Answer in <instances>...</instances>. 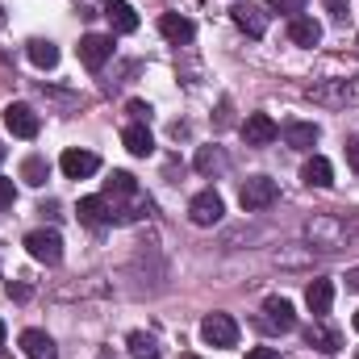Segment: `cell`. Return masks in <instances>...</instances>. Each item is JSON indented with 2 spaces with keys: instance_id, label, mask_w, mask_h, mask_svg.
I'll return each mask as SVG.
<instances>
[{
  "instance_id": "6da1fadb",
  "label": "cell",
  "mask_w": 359,
  "mask_h": 359,
  "mask_svg": "<svg viewBox=\"0 0 359 359\" xmlns=\"http://www.w3.org/2000/svg\"><path fill=\"white\" fill-rule=\"evenodd\" d=\"M201 339H205L209 347H238V322H234L230 313H205Z\"/></svg>"
},
{
  "instance_id": "7a4b0ae2",
  "label": "cell",
  "mask_w": 359,
  "mask_h": 359,
  "mask_svg": "<svg viewBox=\"0 0 359 359\" xmlns=\"http://www.w3.org/2000/svg\"><path fill=\"white\" fill-rule=\"evenodd\" d=\"M276 196H280V188H276V180H268V176H251L238 188V201H243L247 213H259V209L276 205Z\"/></svg>"
},
{
  "instance_id": "3957f363",
  "label": "cell",
  "mask_w": 359,
  "mask_h": 359,
  "mask_svg": "<svg viewBox=\"0 0 359 359\" xmlns=\"http://www.w3.org/2000/svg\"><path fill=\"white\" fill-rule=\"evenodd\" d=\"M25 251H29L38 264L55 268V264L63 259V238H59V230H34V234H25Z\"/></svg>"
},
{
  "instance_id": "277c9868",
  "label": "cell",
  "mask_w": 359,
  "mask_h": 359,
  "mask_svg": "<svg viewBox=\"0 0 359 359\" xmlns=\"http://www.w3.org/2000/svg\"><path fill=\"white\" fill-rule=\"evenodd\" d=\"M222 213H226V201H222L213 188H205V192H196V196L188 201V217H192V226H217Z\"/></svg>"
},
{
  "instance_id": "5b68a950",
  "label": "cell",
  "mask_w": 359,
  "mask_h": 359,
  "mask_svg": "<svg viewBox=\"0 0 359 359\" xmlns=\"http://www.w3.org/2000/svg\"><path fill=\"white\" fill-rule=\"evenodd\" d=\"M109 55H113V38L109 34H84L80 38V63L88 72H100L109 63Z\"/></svg>"
},
{
  "instance_id": "8992f818",
  "label": "cell",
  "mask_w": 359,
  "mask_h": 359,
  "mask_svg": "<svg viewBox=\"0 0 359 359\" xmlns=\"http://www.w3.org/2000/svg\"><path fill=\"white\" fill-rule=\"evenodd\" d=\"M4 126H8V134H17V138H38V126H42V121H38V113H34L29 104L17 100V104L4 109Z\"/></svg>"
},
{
  "instance_id": "52a82bcc",
  "label": "cell",
  "mask_w": 359,
  "mask_h": 359,
  "mask_svg": "<svg viewBox=\"0 0 359 359\" xmlns=\"http://www.w3.org/2000/svg\"><path fill=\"white\" fill-rule=\"evenodd\" d=\"M264 326L268 330H280V334H288L297 326V313H292V301L288 297H268L264 301Z\"/></svg>"
},
{
  "instance_id": "ba28073f",
  "label": "cell",
  "mask_w": 359,
  "mask_h": 359,
  "mask_svg": "<svg viewBox=\"0 0 359 359\" xmlns=\"http://www.w3.org/2000/svg\"><path fill=\"white\" fill-rule=\"evenodd\" d=\"M59 168H63V176L67 180H88V176H96L100 172V159L92 155V151H63V159H59Z\"/></svg>"
},
{
  "instance_id": "9c48e42d",
  "label": "cell",
  "mask_w": 359,
  "mask_h": 359,
  "mask_svg": "<svg viewBox=\"0 0 359 359\" xmlns=\"http://www.w3.org/2000/svg\"><path fill=\"white\" fill-rule=\"evenodd\" d=\"M243 138H247V147H268V142L280 138V126L271 121L268 113H251L243 121Z\"/></svg>"
},
{
  "instance_id": "30bf717a",
  "label": "cell",
  "mask_w": 359,
  "mask_h": 359,
  "mask_svg": "<svg viewBox=\"0 0 359 359\" xmlns=\"http://www.w3.org/2000/svg\"><path fill=\"white\" fill-rule=\"evenodd\" d=\"M230 17H234V25H238L247 38H264V34H268V13L255 8V4H234Z\"/></svg>"
},
{
  "instance_id": "8fae6325",
  "label": "cell",
  "mask_w": 359,
  "mask_h": 359,
  "mask_svg": "<svg viewBox=\"0 0 359 359\" xmlns=\"http://www.w3.org/2000/svg\"><path fill=\"white\" fill-rule=\"evenodd\" d=\"M17 343H21L25 359H59V347H55V339L46 330H21Z\"/></svg>"
},
{
  "instance_id": "7c38bea8",
  "label": "cell",
  "mask_w": 359,
  "mask_h": 359,
  "mask_svg": "<svg viewBox=\"0 0 359 359\" xmlns=\"http://www.w3.org/2000/svg\"><path fill=\"white\" fill-rule=\"evenodd\" d=\"M305 305H309L313 318H326L330 305H334V280H309V288H305Z\"/></svg>"
},
{
  "instance_id": "4fadbf2b",
  "label": "cell",
  "mask_w": 359,
  "mask_h": 359,
  "mask_svg": "<svg viewBox=\"0 0 359 359\" xmlns=\"http://www.w3.org/2000/svg\"><path fill=\"white\" fill-rule=\"evenodd\" d=\"M159 34H163L168 42H192V38H196V25H192V17H184V13H163V17H159Z\"/></svg>"
},
{
  "instance_id": "5bb4252c",
  "label": "cell",
  "mask_w": 359,
  "mask_h": 359,
  "mask_svg": "<svg viewBox=\"0 0 359 359\" xmlns=\"http://www.w3.org/2000/svg\"><path fill=\"white\" fill-rule=\"evenodd\" d=\"M76 217H80L84 226H92V230H100V226H109V222H113V213H109V201H104V196H84V201L76 205Z\"/></svg>"
},
{
  "instance_id": "9a60e30c",
  "label": "cell",
  "mask_w": 359,
  "mask_h": 359,
  "mask_svg": "<svg viewBox=\"0 0 359 359\" xmlns=\"http://www.w3.org/2000/svg\"><path fill=\"white\" fill-rule=\"evenodd\" d=\"M104 17H109L113 34H134V29H138V13H134V4H126V0H109V4H104Z\"/></svg>"
},
{
  "instance_id": "2e32d148",
  "label": "cell",
  "mask_w": 359,
  "mask_h": 359,
  "mask_svg": "<svg viewBox=\"0 0 359 359\" xmlns=\"http://www.w3.org/2000/svg\"><path fill=\"white\" fill-rule=\"evenodd\" d=\"M318 138H322V130H318L313 121H288V126H284V142H288L292 151H313Z\"/></svg>"
},
{
  "instance_id": "e0dca14e",
  "label": "cell",
  "mask_w": 359,
  "mask_h": 359,
  "mask_svg": "<svg viewBox=\"0 0 359 359\" xmlns=\"http://www.w3.org/2000/svg\"><path fill=\"white\" fill-rule=\"evenodd\" d=\"M121 142H126V151H130V155H138V159H147V155L155 151V138H151V130H147L142 121L126 126V130H121Z\"/></svg>"
},
{
  "instance_id": "ac0fdd59",
  "label": "cell",
  "mask_w": 359,
  "mask_h": 359,
  "mask_svg": "<svg viewBox=\"0 0 359 359\" xmlns=\"http://www.w3.org/2000/svg\"><path fill=\"white\" fill-rule=\"evenodd\" d=\"M288 38H292V46H318L322 42V25L313 17H292L288 21Z\"/></svg>"
},
{
  "instance_id": "d6986e66",
  "label": "cell",
  "mask_w": 359,
  "mask_h": 359,
  "mask_svg": "<svg viewBox=\"0 0 359 359\" xmlns=\"http://www.w3.org/2000/svg\"><path fill=\"white\" fill-rule=\"evenodd\" d=\"M301 180H305L309 188H330V184H334V168H330V159L313 155V159L301 168Z\"/></svg>"
},
{
  "instance_id": "ffe728a7",
  "label": "cell",
  "mask_w": 359,
  "mask_h": 359,
  "mask_svg": "<svg viewBox=\"0 0 359 359\" xmlns=\"http://www.w3.org/2000/svg\"><path fill=\"white\" fill-rule=\"evenodd\" d=\"M29 63L42 67V72L59 67V46H55L50 38H34V42H29Z\"/></svg>"
},
{
  "instance_id": "44dd1931",
  "label": "cell",
  "mask_w": 359,
  "mask_h": 359,
  "mask_svg": "<svg viewBox=\"0 0 359 359\" xmlns=\"http://www.w3.org/2000/svg\"><path fill=\"white\" fill-rule=\"evenodd\" d=\"M21 180H25L29 188H42V184L50 180V163H46L42 155H29V159L21 163Z\"/></svg>"
},
{
  "instance_id": "7402d4cb",
  "label": "cell",
  "mask_w": 359,
  "mask_h": 359,
  "mask_svg": "<svg viewBox=\"0 0 359 359\" xmlns=\"http://www.w3.org/2000/svg\"><path fill=\"white\" fill-rule=\"evenodd\" d=\"M138 192V180L130 176V172H113V176L104 180V201H113V196H134Z\"/></svg>"
},
{
  "instance_id": "603a6c76",
  "label": "cell",
  "mask_w": 359,
  "mask_h": 359,
  "mask_svg": "<svg viewBox=\"0 0 359 359\" xmlns=\"http://www.w3.org/2000/svg\"><path fill=\"white\" fill-rule=\"evenodd\" d=\"M130 359H163V351H159V343H155L151 334L134 330V334H130Z\"/></svg>"
},
{
  "instance_id": "cb8c5ba5",
  "label": "cell",
  "mask_w": 359,
  "mask_h": 359,
  "mask_svg": "<svg viewBox=\"0 0 359 359\" xmlns=\"http://www.w3.org/2000/svg\"><path fill=\"white\" fill-rule=\"evenodd\" d=\"M305 339H309V347H318V351H339V334L334 330H326V326H309L305 330Z\"/></svg>"
},
{
  "instance_id": "d4e9b609",
  "label": "cell",
  "mask_w": 359,
  "mask_h": 359,
  "mask_svg": "<svg viewBox=\"0 0 359 359\" xmlns=\"http://www.w3.org/2000/svg\"><path fill=\"white\" fill-rule=\"evenodd\" d=\"M222 163H226V159H222V151H217V147H205V151L196 155V172H205V176H209V172H217Z\"/></svg>"
},
{
  "instance_id": "484cf974",
  "label": "cell",
  "mask_w": 359,
  "mask_h": 359,
  "mask_svg": "<svg viewBox=\"0 0 359 359\" xmlns=\"http://www.w3.org/2000/svg\"><path fill=\"white\" fill-rule=\"evenodd\" d=\"M126 113H130L134 121H142V126H147V117H151V104H147V100H130V104H126Z\"/></svg>"
},
{
  "instance_id": "4316f807",
  "label": "cell",
  "mask_w": 359,
  "mask_h": 359,
  "mask_svg": "<svg viewBox=\"0 0 359 359\" xmlns=\"http://www.w3.org/2000/svg\"><path fill=\"white\" fill-rule=\"evenodd\" d=\"M13 201H17V188H13V180L0 176V209H13Z\"/></svg>"
},
{
  "instance_id": "83f0119b",
  "label": "cell",
  "mask_w": 359,
  "mask_h": 359,
  "mask_svg": "<svg viewBox=\"0 0 359 359\" xmlns=\"http://www.w3.org/2000/svg\"><path fill=\"white\" fill-rule=\"evenodd\" d=\"M247 359H280V351H276V347H251Z\"/></svg>"
},
{
  "instance_id": "f1b7e54d",
  "label": "cell",
  "mask_w": 359,
  "mask_h": 359,
  "mask_svg": "<svg viewBox=\"0 0 359 359\" xmlns=\"http://www.w3.org/2000/svg\"><path fill=\"white\" fill-rule=\"evenodd\" d=\"M326 8H330L339 21H347V13H351V8H347V0H326Z\"/></svg>"
},
{
  "instance_id": "f546056e",
  "label": "cell",
  "mask_w": 359,
  "mask_h": 359,
  "mask_svg": "<svg viewBox=\"0 0 359 359\" xmlns=\"http://www.w3.org/2000/svg\"><path fill=\"white\" fill-rule=\"evenodd\" d=\"M347 163L359 172V138H355V142H347Z\"/></svg>"
},
{
  "instance_id": "4dcf8cb0",
  "label": "cell",
  "mask_w": 359,
  "mask_h": 359,
  "mask_svg": "<svg viewBox=\"0 0 359 359\" xmlns=\"http://www.w3.org/2000/svg\"><path fill=\"white\" fill-rule=\"evenodd\" d=\"M8 297H17V301H25V297H29V288H25V284H8Z\"/></svg>"
},
{
  "instance_id": "1f68e13d",
  "label": "cell",
  "mask_w": 359,
  "mask_h": 359,
  "mask_svg": "<svg viewBox=\"0 0 359 359\" xmlns=\"http://www.w3.org/2000/svg\"><path fill=\"white\" fill-rule=\"evenodd\" d=\"M347 288H351V292H359V268L347 271Z\"/></svg>"
},
{
  "instance_id": "d6a6232c",
  "label": "cell",
  "mask_w": 359,
  "mask_h": 359,
  "mask_svg": "<svg viewBox=\"0 0 359 359\" xmlns=\"http://www.w3.org/2000/svg\"><path fill=\"white\" fill-rule=\"evenodd\" d=\"M0 359H13V355H8V351H4V347H0Z\"/></svg>"
},
{
  "instance_id": "836d02e7",
  "label": "cell",
  "mask_w": 359,
  "mask_h": 359,
  "mask_svg": "<svg viewBox=\"0 0 359 359\" xmlns=\"http://www.w3.org/2000/svg\"><path fill=\"white\" fill-rule=\"evenodd\" d=\"M4 155H8V151H4V147H0V163H4Z\"/></svg>"
},
{
  "instance_id": "e575fe53",
  "label": "cell",
  "mask_w": 359,
  "mask_h": 359,
  "mask_svg": "<svg viewBox=\"0 0 359 359\" xmlns=\"http://www.w3.org/2000/svg\"><path fill=\"white\" fill-rule=\"evenodd\" d=\"M0 343H4V322H0Z\"/></svg>"
},
{
  "instance_id": "d590c367",
  "label": "cell",
  "mask_w": 359,
  "mask_h": 359,
  "mask_svg": "<svg viewBox=\"0 0 359 359\" xmlns=\"http://www.w3.org/2000/svg\"><path fill=\"white\" fill-rule=\"evenodd\" d=\"M180 359H201V355H180Z\"/></svg>"
},
{
  "instance_id": "8d00e7d4",
  "label": "cell",
  "mask_w": 359,
  "mask_h": 359,
  "mask_svg": "<svg viewBox=\"0 0 359 359\" xmlns=\"http://www.w3.org/2000/svg\"><path fill=\"white\" fill-rule=\"evenodd\" d=\"M355 330H359V313H355Z\"/></svg>"
},
{
  "instance_id": "74e56055",
  "label": "cell",
  "mask_w": 359,
  "mask_h": 359,
  "mask_svg": "<svg viewBox=\"0 0 359 359\" xmlns=\"http://www.w3.org/2000/svg\"><path fill=\"white\" fill-rule=\"evenodd\" d=\"M355 359H359V351H355Z\"/></svg>"
},
{
  "instance_id": "f35d334b",
  "label": "cell",
  "mask_w": 359,
  "mask_h": 359,
  "mask_svg": "<svg viewBox=\"0 0 359 359\" xmlns=\"http://www.w3.org/2000/svg\"><path fill=\"white\" fill-rule=\"evenodd\" d=\"M104 4H109V0H104Z\"/></svg>"
}]
</instances>
